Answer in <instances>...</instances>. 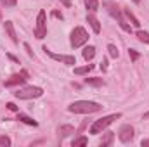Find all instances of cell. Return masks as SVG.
Listing matches in <instances>:
<instances>
[{"mask_svg": "<svg viewBox=\"0 0 149 147\" xmlns=\"http://www.w3.org/2000/svg\"><path fill=\"white\" fill-rule=\"evenodd\" d=\"M101 109L102 106L94 101H76L68 106V111L73 114H92V112H99Z\"/></svg>", "mask_w": 149, "mask_h": 147, "instance_id": "6da1fadb", "label": "cell"}, {"mask_svg": "<svg viewBox=\"0 0 149 147\" xmlns=\"http://www.w3.org/2000/svg\"><path fill=\"white\" fill-rule=\"evenodd\" d=\"M10 144H12V140L7 135H0V147H9Z\"/></svg>", "mask_w": 149, "mask_h": 147, "instance_id": "603a6c76", "label": "cell"}, {"mask_svg": "<svg viewBox=\"0 0 149 147\" xmlns=\"http://www.w3.org/2000/svg\"><path fill=\"white\" fill-rule=\"evenodd\" d=\"M102 5L106 7L108 14H109L111 17L116 19V23L120 24V28H121L123 31H127V33H130V31H132V28H130V24L127 23V19H125V16H123L121 9H120V7H116V3H114V2H109V0H108V2H104Z\"/></svg>", "mask_w": 149, "mask_h": 147, "instance_id": "7a4b0ae2", "label": "cell"}, {"mask_svg": "<svg viewBox=\"0 0 149 147\" xmlns=\"http://www.w3.org/2000/svg\"><path fill=\"white\" fill-rule=\"evenodd\" d=\"M87 23L90 24V28L94 30V33H101V23H99V19L94 16V12L87 14Z\"/></svg>", "mask_w": 149, "mask_h": 147, "instance_id": "8fae6325", "label": "cell"}, {"mask_svg": "<svg viewBox=\"0 0 149 147\" xmlns=\"http://www.w3.org/2000/svg\"><path fill=\"white\" fill-rule=\"evenodd\" d=\"M141 146L142 147H149V139H144V140L141 142Z\"/></svg>", "mask_w": 149, "mask_h": 147, "instance_id": "f1b7e54d", "label": "cell"}, {"mask_svg": "<svg viewBox=\"0 0 149 147\" xmlns=\"http://www.w3.org/2000/svg\"><path fill=\"white\" fill-rule=\"evenodd\" d=\"M144 119H149V111L146 112V114H144Z\"/></svg>", "mask_w": 149, "mask_h": 147, "instance_id": "4dcf8cb0", "label": "cell"}, {"mask_svg": "<svg viewBox=\"0 0 149 147\" xmlns=\"http://www.w3.org/2000/svg\"><path fill=\"white\" fill-rule=\"evenodd\" d=\"M94 69V64H85V66H80V68H74V74H87V73H90Z\"/></svg>", "mask_w": 149, "mask_h": 147, "instance_id": "ac0fdd59", "label": "cell"}, {"mask_svg": "<svg viewBox=\"0 0 149 147\" xmlns=\"http://www.w3.org/2000/svg\"><path fill=\"white\" fill-rule=\"evenodd\" d=\"M57 133H59V137H61V139H64V137H68V135L74 133V128L71 126V125H61V126H59V130H57Z\"/></svg>", "mask_w": 149, "mask_h": 147, "instance_id": "4fadbf2b", "label": "cell"}, {"mask_svg": "<svg viewBox=\"0 0 149 147\" xmlns=\"http://www.w3.org/2000/svg\"><path fill=\"white\" fill-rule=\"evenodd\" d=\"M0 21H2V12H0Z\"/></svg>", "mask_w": 149, "mask_h": 147, "instance_id": "d6a6232c", "label": "cell"}, {"mask_svg": "<svg viewBox=\"0 0 149 147\" xmlns=\"http://www.w3.org/2000/svg\"><path fill=\"white\" fill-rule=\"evenodd\" d=\"M85 83L90 85V87H102L104 80L102 78H85Z\"/></svg>", "mask_w": 149, "mask_h": 147, "instance_id": "d6986e66", "label": "cell"}, {"mask_svg": "<svg viewBox=\"0 0 149 147\" xmlns=\"http://www.w3.org/2000/svg\"><path fill=\"white\" fill-rule=\"evenodd\" d=\"M57 2H61V3H63L64 7H68V9L71 7V0H57Z\"/></svg>", "mask_w": 149, "mask_h": 147, "instance_id": "4316f807", "label": "cell"}, {"mask_svg": "<svg viewBox=\"0 0 149 147\" xmlns=\"http://www.w3.org/2000/svg\"><path fill=\"white\" fill-rule=\"evenodd\" d=\"M87 144H88V139H87V137H83V135H81V137H76V139H74L73 142H71V146H73V147H78V146H87Z\"/></svg>", "mask_w": 149, "mask_h": 147, "instance_id": "ffe728a7", "label": "cell"}, {"mask_svg": "<svg viewBox=\"0 0 149 147\" xmlns=\"http://www.w3.org/2000/svg\"><path fill=\"white\" fill-rule=\"evenodd\" d=\"M7 109H9V111H17V106H16V104H12V102H9V104H7Z\"/></svg>", "mask_w": 149, "mask_h": 147, "instance_id": "83f0119b", "label": "cell"}, {"mask_svg": "<svg viewBox=\"0 0 149 147\" xmlns=\"http://www.w3.org/2000/svg\"><path fill=\"white\" fill-rule=\"evenodd\" d=\"M47 35V14H45V10L42 9L40 12H38L37 16V26H35V37L38 40H43Z\"/></svg>", "mask_w": 149, "mask_h": 147, "instance_id": "8992f818", "label": "cell"}, {"mask_svg": "<svg viewBox=\"0 0 149 147\" xmlns=\"http://www.w3.org/2000/svg\"><path fill=\"white\" fill-rule=\"evenodd\" d=\"M135 35H137V38H139L142 43H148V45H149V33H148V31H144V30H139Z\"/></svg>", "mask_w": 149, "mask_h": 147, "instance_id": "44dd1931", "label": "cell"}, {"mask_svg": "<svg viewBox=\"0 0 149 147\" xmlns=\"http://www.w3.org/2000/svg\"><path fill=\"white\" fill-rule=\"evenodd\" d=\"M134 3H141V0H134Z\"/></svg>", "mask_w": 149, "mask_h": 147, "instance_id": "1f68e13d", "label": "cell"}, {"mask_svg": "<svg viewBox=\"0 0 149 147\" xmlns=\"http://www.w3.org/2000/svg\"><path fill=\"white\" fill-rule=\"evenodd\" d=\"M83 59L85 61H92L94 57H95V47H92V45H88V47H85L83 49Z\"/></svg>", "mask_w": 149, "mask_h": 147, "instance_id": "5bb4252c", "label": "cell"}, {"mask_svg": "<svg viewBox=\"0 0 149 147\" xmlns=\"http://www.w3.org/2000/svg\"><path fill=\"white\" fill-rule=\"evenodd\" d=\"M113 140H114V133H113V132H106V133H104V137L101 139V146H102V147L111 146Z\"/></svg>", "mask_w": 149, "mask_h": 147, "instance_id": "2e32d148", "label": "cell"}, {"mask_svg": "<svg viewBox=\"0 0 149 147\" xmlns=\"http://www.w3.org/2000/svg\"><path fill=\"white\" fill-rule=\"evenodd\" d=\"M28 78H30L28 71H26V69H21L19 73L12 74L9 80H5V83H3V85H5L7 88H9V87H17V85H23V83H24Z\"/></svg>", "mask_w": 149, "mask_h": 147, "instance_id": "52a82bcc", "label": "cell"}, {"mask_svg": "<svg viewBox=\"0 0 149 147\" xmlns=\"http://www.w3.org/2000/svg\"><path fill=\"white\" fill-rule=\"evenodd\" d=\"M43 50H45V54H47L49 57H52V59H54V61H57V62H63V64H68V66H73V64H76V59H74V55H64V54H56V52L49 50L47 47H43Z\"/></svg>", "mask_w": 149, "mask_h": 147, "instance_id": "ba28073f", "label": "cell"}, {"mask_svg": "<svg viewBox=\"0 0 149 147\" xmlns=\"http://www.w3.org/2000/svg\"><path fill=\"white\" fill-rule=\"evenodd\" d=\"M128 55H130V61H132V62H135V61L141 57V54H139L135 49H130V50H128Z\"/></svg>", "mask_w": 149, "mask_h": 147, "instance_id": "cb8c5ba5", "label": "cell"}, {"mask_svg": "<svg viewBox=\"0 0 149 147\" xmlns=\"http://www.w3.org/2000/svg\"><path fill=\"white\" fill-rule=\"evenodd\" d=\"M16 99H21V101H30V99H38L43 95V88L40 87H23V88H17L14 92Z\"/></svg>", "mask_w": 149, "mask_h": 147, "instance_id": "277c9868", "label": "cell"}, {"mask_svg": "<svg viewBox=\"0 0 149 147\" xmlns=\"http://www.w3.org/2000/svg\"><path fill=\"white\" fill-rule=\"evenodd\" d=\"M0 3H2L3 7H16L17 0H0Z\"/></svg>", "mask_w": 149, "mask_h": 147, "instance_id": "d4e9b609", "label": "cell"}, {"mask_svg": "<svg viewBox=\"0 0 149 147\" xmlns=\"http://www.w3.org/2000/svg\"><path fill=\"white\" fill-rule=\"evenodd\" d=\"M99 68H101L102 71H106V69H108V59H102V61H101V66H99Z\"/></svg>", "mask_w": 149, "mask_h": 147, "instance_id": "484cf974", "label": "cell"}, {"mask_svg": "<svg viewBox=\"0 0 149 147\" xmlns=\"http://www.w3.org/2000/svg\"><path fill=\"white\" fill-rule=\"evenodd\" d=\"M17 119H19L21 123H24V125H30V126H37L38 125L33 118H30V116H26V114H23V112H17Z\"/></svg>", "mask_w": 149, "mask_h": 147, "instance_id": "9a60e30c", "label": "cell"}, {"mask_svg": "<svg viewBox=\"0 0 149 147\" xmlns=\"http://www.w3.org/2000/svg\"><path fill=\"white\" fill-rule=\"evenodd\" d=\"M5 31H7V35L10 37V40H12L14 43H17V42H19V40H17V35H16V30H14L12 21H5Z\"/></svg>", "mask_w": 149, "mask_h": 147, "instance_id": "7c38bea8", "label": "cell"}, {"mask_svg": "<svg viewBox=\"0 0 149 147\" xmlns=\"http://www.w3.org/2000/svg\"><path fill=\"white\" fill-rule=\"evenodd\" d=\"M108 50H109V55H111L113 59H118L120 52H118V47H116V45H113V43H109V45H108Z\"/></svg>", "mask_w": 149, "mask_h": 147, "instance_id": "7402d4cb", "label": "cell"}, {"mask_svg": "<svg viewBox=\"0 0 149 147\" xmlns=\"http://www.w3.org/2000/svg\"><path fill=\"white\" fill-rule=\"evenodd\" d=\"M123 16H125V19H127V21H130V24H132V26H135V28H139V26H141V21L135 17V14H134L128 7H125V9H123Z\"/></svg>", "mask_w": 149, "mask_h": 147, "instance_id": "30bf717a", "label": "cell"}, {"mask_svg": "<svg viewBox=\"0 0 149 147\" xmlns=\"http://www.w3.org/2000/svg\"><path fill=\"white\" fill-rule=\"evenodd\" d=\"M88 42V33L83 26H74L73 31H71V37H70V43L73 49H80L83 47L85 43Z\"/></svg>", "mask_w": 149, "mask_h": 147, "instance_id": "5b68a950", "label": "cell"}, {"mask_svg": "<svg viewBox=\"0 0 149 147\" xmlns=\"http://www.w3.org/2000/svg\"><path fill=\"white\" fill-rule=\"evenodd\" d=\"M118 139H120V142H123V144L132 142V140H134V126H130V125H121L120 130H118Z\"/></svg>", "mask_w": 149, "mask_h": 147, "instance_id": "9c48e42d", "label": "cell"}, {"mask_svg": "<svg viewBox=\"0 0 149 147\" xmlns=\"http://www.w3.org/2000/svg\"><path fill=\"white\" fill-rule=\"evenodd\" d=\"M120 118H121V112H114V114L102 116L101 119H95V121L92 123V126H90V133H92V135H99V133H102V132L111 125L114 119H120Z\"/></svg>", "mask_w": 149, "mask_h": 147, "instance_id": "3957f363", "label": "cell"}, {"mask_svg": "<svg viewBox=\"0 0 149 147\" xmlns=\"http://www.w3.org/2000/svg\"><path fill=\"white\" fill-rule=\"evenodd\" d=\"M85 2V7L88 12H97L99 10V2L97 0H83Z\"/></svg>", "mask_w": 149, "mask_h": 147, "instance_id": "e0dca14e", "label": "cell"}, {"mask_svg": "<svg viewBox=\"0 0 149 147\" xmlns=\"http://www.w3.org/2000/svg\"><path fill=\"white\" fill-rule=\"evenodd\" d=\"M54 16H56L57 19H63V14H61V12H54Z\"/></svg>", "mask_w": 149, "mask_h": 147, "instance_id": "f546056e", "label": "cell"}]
</instances>
